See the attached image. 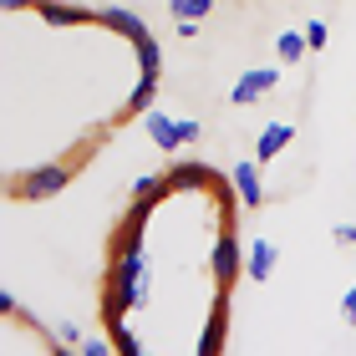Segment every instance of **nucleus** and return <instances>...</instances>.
<instances>
[{"mask_svg":"<svg viewBox=\"0 0 356 356\" xmlns=\"http://www.w3.org/2000/svg\"><path fill=\"white\" fill-rule=\"evenodd\" d=\"M158 199H127V214L112 234V260H107V290H102V321L118 326L148 305L153 296V265L143 254V229H148V214H153Z\"/></svg>","mask_w":356,"mask_h":356,"instance_id":"nucleus-1","label":"nucleus"},{"mask_svg":"<svg viewBox=\"0 0 356 356\" xmlns=\"http://www.w3.org/2000/svg\"><path fill=\"white\" fill-rule=\"evenodd\" d=\"M67 184H72V163H41V168H31V173L15 178V199L41 204V199H56Z\"/></svg>","mask_w":356,"mask_h":356,"instance_id":"nucleus-2","label":"nucleus"},{"mask_svg":"<svg viewBox=\"0 0 356 356\" xmlns=\"http://www.w3.org/2000/svg\"><path fill=\"white\" fill-rule=\"evenodd\" d=\"M209 270H214V285H219V290H229V285L239 280V275H245V254H239V239H234V229H224V234L214 239Z\"/></svg>","mask_w":356,"mask_h":356,"instance_id":"nucleus-3","label":"nucleus"},{"mask_svg":"<svg viewBox=\"0 0 356 356\" xmlns=\"http://www.w3.org/2000/svg\"><path fill=\"white\" fill-rule=\"evenodd\" d=\"M275 87H280V72H275V67H254V72H245V76L229 87V102H234V107H254V102L270 97Z\"/></svg>","mask_w":356,"mask_h":356,"instance_id":"nucleus-4","label":"nucleus"},{"mask_svg":"<svg viewBox=\"0 0 356 356\" xmlns=\"http://www.w3.org/2000/svg\"><path fill=\"white\" fill-rule=\"evenodd\" d=\"M224 341H229V296L219 290V296H214V311H209L204 331H199V356H219Z\"/></svg>","mask_w":356,"mask_h":356,"instance_id":"nucleus-5","label":"nucleus"},{"mask_svg":"<svg viewBox=\"0 0 356 356\" xmlns=\"http://www.w3.org/2000/svg\"><path fill=\"white\" fill-rule=\"evenodd\" d=\"M260 158H239L234 163V188H239V204L245 209H260L265 204V184H260Z\"/></svg>","mask_w":356,"mask_h":356,"instance_id":"nucleus-6","label":"nucleus"},{"mask_svg":"<svg viewBox=\"0 0 356 356\" xmlns=\"http://www.w3.org/2000/svg\"><path fill=\"white\" fill-rule=\"evenodd\" d=\"M97 21H102L107 31H118V36H127V41L148 36V21H143L138 10H127V6H102V10H97Z\"/></svg>","mask_w":356,"mask_h":356,"instance_id":"nucleus-7","label":"nucleus"},{"mask_svg":"<svg viewBox=\"0 0 356 356\" xmlns=\"http://www.w3.org/2000/svg\"><path fill=\"white\" fill-rule=\"evenodd\" d=\"M275 265H280V250H275L270 239H254V245L245 250V280L265 285L270 275H275Z\"/></svg>","mask_w":356,"mask_h":356,"instance_id":"nucleus-8","label":"nucleus"},{"mask_svg":"<svg viewBox=\"0 0 356 356\" xmlns=\"http://www.w3.org/2000/svg\"><path fill=\"white\" fill-rule=\"evenodd\" d=\"M36 15L46 26H87V21H97V10H82V6H72V0H36Z\"/></svg>","mask_w":356,"mask_h":356,"instance_id":"nucleus-9","label":"nucleus"},{"mask_svg":"<svg viewBox=\"0 0 356 356\" xmlns=\"http://www.w3.org/2000/svg\"><path fill=\"white\" fill-rule=\"evenodd\" d=\"M290 143H296V127L290 122H270V127H260V138H254V158H260V163H275Z\"/></svg>","mask_w":356,"mask_h":356,"instance_id":"nucleus-10","label":"nucleus"},{"mask_svg":"<svg viewBox=\"0 0 356 356\" xmlns=\"http://www.w3.org/2000/svg\"><path fill=\"white\" fill-rule=\"evenodd\" d=\"M143 127H148V138L158 143V153H178V118L148 107V112H143Z\"/></svg>","mask_w":356,"mask_h":356,"instance_id":"nucleus-11","label":"nucleus"},{"mask_svg":"<svg viewBox=\"0 0 356 356\" xmlns=\"http://www.w3.org/2000/svg\"><path fill=\"white\" fill-rule=\"evenodd\" d=\"M275 51H280V67H296V61L311 56V41H305V31H280V36H275Z\"/></svg>","mask_w":356,"mask_h":356,"instance_id":"nucleus-12","label":"nucleus"},{"mask_svg":"<svg viewBox=\"0 0 356 356\" xmlns=\"http://www.w3.org/2000/svg\"><path fill=\"white\" fill-rule=\"evenodd\" d=\"M209 184V168L204 163H178V168H168V193H178V188H204Z\"/></svg>","mask_w":356,"mask_h":356,"instance_id":"nucleus-13","label":"nucleus"},{"mask_svg":"<svg viewBox=\"0 0 356 356\" xmlns=\"http://www.w3.org/2000/svg\"><path fill=\"white\" fill-rule=\"evenodd\" d=\"M153 97H158V72H143V76H138V87L127 92V112H148V107H153Z\"/></svg>","mask_w":356,"mask_h":356,"instance_id":"nucleus-14","label":"nucleus"},{"mask_svg":"<svg viewBox=\"0 0 356 356\" xmlns=\"http://www.w3.org/2000/svg\"><path fill=\"white\" fill-rule=\"evenodd\" d=\"M133 51H138V67H143V72H158V76H163V46L153 41V31H148L143 41H133Z\"/></svg>","mask_w":356,"mask_h":356,"instance_id":"nucleus-15","label":"nucleus"},{"mask_svg":"<svg viewBox=\"0 0 356 356\" xmlns=\"http://www.w3.org/2000/svg\"><path fill=\"white\" fill-rule=\"evenodd\" d=\"M107 336H112V346H118L122 356H143V351H148V346L138 341V331L127 326V321H118V326H107Z\"/></svg>","mask_w":356,"mask_h":356,"instance_id":"nucleus-16","label":"nucleus"},{"mask_svg":"<svg viewBox=\"0 0 356 356\" xmlns=\"http://www.w3.org/2000/svg\"><path fill=\"white\" fill-rule=\"evenodd\" d=\"M173 21H204L209 10H214V0H168Z\"/></svg>","mask_w":356,"mask_h":356,"instance_id":"nucleus-17","label":"nucleus"},{"mask_svg":"<svg viewBox=\"0 0 356 356\" xmlns=\"http://www.w3.org/2000/svg\"><path fill=\"white\" fill-rule=\"evenodd\" d=\"M305 41H311V51H326V41H331V26L326 21H305Z\"/></svg>","mask_w":356,"mask_h":356,"instance_id":"nucleus-18","label":"nucleus"},{"mask_svg":"<svg viewBox=\"0 0 356 356\" xmlns=\"http://www.w3.org/2000/svg\"><path fill=\"white\" fill-rule=\"evenodd\" d=\"M199 138H204L199 122H193V118H178V148H199Z\"/></svg>","mask_w":356,"mask_h":356,"instance_id":"nucleus-19","label":"nucleus"},{"mask_svg":"<svg viewBox=\"0 0 356 356\" xmlns=\"http://www.w3.org/2000/svg\"><path fill=\"white\" fill-rule=\"evenodd\" d=\"M76 351H82V356H112L118 346H112V341H97V336H82V346H76Z\"/></svg>","mask_w":356,"mask_h":356,"instance_id":"nucleus-20","label":"nucleus"},{"mask_svg":"<svg viewBox=\"0 0 356 356\" xmlns=\"http://www.w3.org/2000/svg\"><path fill=\"white\" fill-rule=\"evenodd\" d=\"M56 336H61V346H72V351L82 346V331H76L72 321H61V326H56Z\"/></svg>","mask_w":356,"mask_h":356,"instance_id":"nucleus-21","label":"nucleus"},{"mask_svg":"<svg viewBox=\"0 0 356 356\" xmlns=\"http://www.w3.org/2000/svg\"><path fill=\"white\" fill-rule=\"evenodd\" d=\"M341 321H346V326H356V285L341 296Z\"/></svg>","mask_w":356,"mask_h":356,"instance_id":"nucleus-22","label":"nucleus"},{"mask_svg":"<svg viewBox=\"0 0 356 356\" xmlns=\"http://www.w3.org/2000/svg\"><path fill=\"white\" fill-rule=\"evenodd\" d=\"M336 245H356V224H336Z\"/></svg>","mask_w":356,"mask_h":356,"instance_id":"nucleus-23","label":"nucleus"},{"mask_svg":"<svg viewBox=\"0 0 356 356\" xmlns=\"http://www.w3.org/2000/svg\"><path fill=\"white\" fill-rule=\"evenodd\" d=\"M6 10H36V0H0Z\"/></svg>","mask_w":356,"mask_h":356,"instance_id":"nucleus-24","label":"nucleus"}]
</instances>
